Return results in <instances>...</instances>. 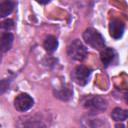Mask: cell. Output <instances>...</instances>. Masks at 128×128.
Here are the masks:
<instances>
[{
  "label": "cell",
  "instance_id": "6da1fadb",
  "mask_svg": "<svg viewBox=\"0 0 128 128\" xmlns=\"http://www.w3.org/2000/svg\"><path fill=\"white\" fill-rule=\"evenodd\" d=\"M84 41L92 48L101 51L105 47V41L103 36L94 28H87L83 33Z\"/></svg>",
  "mask_w": 128,
  "mask_h": 128
},
{
  "label": "cell",
  "instance_id": "7a4b0ae2",
  "mask_svg": "<svg viewBox=\"0 0 128 128\" xmlns=\"http://www.w3.org/2000/svg\"><path fill=\"white\" fill-rule=\"evenodd\" d=\"M67 54L70 58H72L74 60L82 61L87 55V49L80 40L75 39L68 45Z\"/></svg>",
  "mask_w": 128,
  "mask_h": 128
},
{
  "label": "cell",
  "instance_id": "3957f363",
  "mask_svg": "<svg viewBox=\"0 0 128 128\" xmlns=\"http://www.w3.org/2000/svg\"><path fill=\"white\" fill-rule=\"evenodd\" d=\"M91 74V69L84 66V65H79L74 68L71 76L72 79L75 83H77L80 86H84L88 83V79Z\"/></svg>",
  "mask_w": 128,
  "mask_h": 128
},
{
  "label": "cell",
  "instance_id": "277c9868",
  "mask_svg": "<svg viewBox=\"0 0 128 128\" xmlns=\"http://www.w3.org/2000/svg\"><path fill=\"white\" fill-rule=\"evenodd\" d=\"M83 104L85 107L96 110V111H103L107 108V102L104 98L96 95V96H88L84 98Z\"/></svg>",
  "mask_w": 128,
  "mask_h": 128
},
{
  "label": "cell",
  "instance_id": "5b68a950",
  "mask_svg": "<svg viewBox=\"0 0 128 128\" xmlns=\"http://www.w3.org/2000/svg\"><path fill=\"white\" fill-rule=\"evenodd\" d=\"M33 104H34V101H33L32 97L26 93L19 94L14 100V106H15L16 110H18L20 112H25V111L29 110L33 106Z\"/></svg>",
  "mask_w": 128,
  "mask_h": 128
},
{
  "label": "cell",
  "instance_id": "8992f818",
  "mask_svg": "<svg viewBox=\"0 0 128 128\" xmlns=\"http://www.w3.org/2000/svg\"><path fill=\"white\" fill-rule=\"evenodd\" d=\"M109 32L112 38L119 39L124 33V24L120 20H112L109 24Z\"/></svg>",
  "mask_w": 128,
  "mask_h": 128
},
{
  "label": "cell",
  "instance_id": "52a82bcc",
  "mask_svg": "<svg viewBox=\"0 0 128 128\" xmlns=\"http://www.w3.org/2000/svg\"><path fill=\"white\" fill-rule=\"evenodd\" d=\"M116 57V52L112 48H103L100 51V58L104 66L110 65Z\"/></svg>",
  "mask_w": 128,
  "mask_h": 128
},
{
  "label": "cell",
  "instance_id": "ba28073f",
  "mask_svg": "<svg viewBox=\"0 0 128 128\" xmlns=\"http://www.w3.org/2000/svg\"><path fill=\"white\" fill-rule=\"evenodd\" d=\"M13 35L11 33H5L0 36V51L1 52H6L8 51L12 44H13Z\"/></svg>",
  "mask_w": 128,
  "mask_h": 128
},
{
  "label": "cell",
  "instance_id": "9c48e42d",
  "mask_svg": "<svg viewBox=\"0 0 128 128\" xmlns=\"http://www.w3.org/2000/svg\"><path fill=\"white\" fill-rule=\"evenodd\" d=\"M15 7L14 0H4L0 3V18L8 16Z\"/></svg>",
  "mask_w": 128,
  "mask_h": 128
},
{
  "label": "cell",
  "instance_id": "30bf717a",
  "mask_svg": "<svg viewBox=\"0 0 128 128\" xmlns=\"http://www.w3.org/2000/svg\"><path fill=\"white\" fill-rule=\"evenodd\" d=\"M43 47L48 52H54L57 49V47H58V40H57V38L55 36H53V35L47 36L45 38V40H44Z\"/></svg>",
  "mask_w": 128,
  "mask_h": 128
},
{
  "label": "cell",
  "instance_id": "8fae6325",
  "mask_svg": "<svg viewBox=\"0 0 128 128\" xmlns=\"http://www.w3.org/2000/svg\"><path fill=\"white\" fill-rule=\"evenodd\" d=\"M127 116H128L127 111L124 110V109H122V108H119V107L114 108L113 111H112V113H111L112 119L114 121H116V122H121V121L126 120Z\"/></svg>",
  "mask_w": 128,
  "mask_h": 128
},
{
  "label": "cell",
  "instance_id": "7c38bea8",
  "mask_svg": "<svg viewBox=\"0 0 128 128\" xmlns=\"http://www.w3.org/2000/svg\"><path fill=\"white\" fill-rule=\"evenodd\" d=\"M14 21L11 19H7L5 21L0 22V36L5 33H10V31L14 29Z\"/></svg>",
  "mask_w": 128,
  "mask_h": 128
},
{
  "label": "cell",
  "instance_id": "4fadbf2b",
  "mask_svg": "<svg viewBox=\"0 0 128 128\" xmlns=\"http://www.w3.org/2000/svg\"><path fill=\"white\" fill-rule=\"evenodd\" d=\"M56 96L58 97V98H60V99H62V100H67V99H69L71 96H72V91H71V89L69 88V86L66 88V87H63L62 89H60V90H58L56 93Z\"/></svg>",
  "mask_w": 128,
  "mask_h": 128
},
{
  "label": "cell",
  "instance_id": "5bb4252c",
  "mask_svg": "<svg viewBox=\"0 0 128 128\" xmlns=\"http://www.w3.org/2000/svg\"><path fill=\"white\" fill-rule=\"evenodd\" d=\"M9 79H3L2 81H0V94H2L9 86Z\"/></svg>",
  "mask_w": 128,
  "mask_h": 128
},
{
  "label": "cell",
  "instance_id": "9a60e30c",
  "mask_svg": "<svg viewBox=\"0 0 128 128\" xmlns=\"http://www.w3.org/2000/svg\"><path fill=\"white\" fill-rule=\"evenodd\" d=\"M37 3H39V4H47V3H49L51 0H35Z\"/></svg>",
  "mask_w": 128,
  "mask_h": 128
}]
</instances>
